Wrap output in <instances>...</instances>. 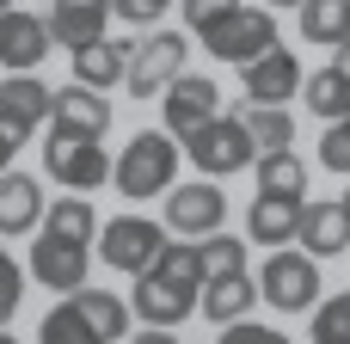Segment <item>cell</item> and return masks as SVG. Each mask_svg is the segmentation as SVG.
Here are the masks:
<instances>
[{"instance_id": "cell-42", "label": "cell", "mask_w": 350, "mask_h": 344, "mask_svg": "<svg viewBox=\"0 0 350 344\" xmlns=\"http://www.w3.org/2000/svg\"><path fill=\"white\" fill-rule=\"evenodd\" d=\"M345 215H350V191H345Z\"/></svg>"}, {"instance_id": "cell-36", "label": "cell", "mask_w": 350, "mask_h": 344, "mask_svg": "<svg viewBox=\"0 0 350 344\" xmlns=\"http://www.w3.org/2000/svg\"><path fill=\"white\" fill-rule=\"evenodd\" d=\"M166 6H172V0H111V12H117V18H129V25H154Z\"/></svg>"}, {"instance_id": "cell-3", "label": "cell", "mask_w": 350, "mask_h": 344, "mask_svg": "<svg viewBox=\"0 0 350 344\" xmlns=\"http://www.w3.org/2000/svg\"><path fill=\"white\" fill-rule=\"evenodd\" d=\"M98 142H105V135L49 129V142H43V172H49L55 185H68V191H98V185L111 178V160H105Z\"/></svg>"}, {"instance_id": "cell-1", "label": "cell", "mask_w": 350, "mask_h": 344, "mask_svg": "<svg viewBox=\"0 0 350 344\" xmlns=\"http://www.w3.org/2000/svg\"><path fill=\"white\" fill-rule=\"evenodd\" d=\"M178 135L172 129H142V135H129V148L111 160V185H117V197H129V203H148V197H166L172 191V178H178Z\"/></svg>"}, {"instance_id": "cell-11", "label": "cell", "mask_w": 350, "mask_h": 344, "mask_svg": "<svg viewBox=\"0 0 350 344\" xmlns=\"http://www.w3.org/2000/svg\"><path fill=\"white\" fill-rule=\"evenodd\" d=\"M49 105H55V92L43 80H31V74H6L0 80V129L12 142H31L49 123Z\"/></svg>"}, {"instance_id": "cell-10", "label": "cell", "mask_w": 350, "mask_h": 344, "mask_svg": "<svg viewBox=\"0 0 350 344\" xmlns=\"http://www.w3.org/2000/svg\"><path fill=\"white\" fill-rule=\"evenodd\" d=\"M86 271H92V246H80V240H55V234H43V228H37L31 277H37L43 289L74 295V289H86Z\"/></svg>"}, {"instance_id": "cell-28", "label": "cell", "mask_w": 350, "mask_h": 344, "mask_svg": "<svg viewBox=\"0 0 350 344\" xmlns=\"http://www.w3.org/2000/svg\"><path fill=\"white\" fill-rule=\"evenodd\" d=\"M37 344H105V339L86 326V314H80L74 302H62V308H49V314H43V326H37Z\"/></svg>"}, {"instance_id": "cell-6", "label": "cell", "mask_w": 350, "mask_h": 344, "mask_svg": "<svg viewBox=\"0 0 350 344\" xmlns=\"http://www.w3.org/2000/svg\"><path fill=\"white\" fill-rule=\"evenodd\" d=\"M185 154L197 160V172L203 178H228V172H240V166H252L258 160V148H252V135H246V123L228 111V117H215V123H203L191 142H185Z\"/></svg>"}, {"instance_id": "cell-19", "label": "cell", "mask_w": 350, "mask_h": 344, "mask_svg": "<svg viewBox=\"0 0 350 344\" xmlns=\"http://www.w3.org/2000/svg\"><path fill=\"white\" fill-rule=\"evenodd\" d=\"M295 240H301L314 259H338V252H350V215H345V203H308Z\"/></svg>"}, {"instance_id": "cell-24", "label": "cell", "mask_w": 350, "mask_h": 344, "mask_svg": "<svg viewBox=\"0 0 350 344\" xmlns=\"http://www.w3.org/2000/svg\"><path fill=\"white\" fill-rule=\"evenodd\" d=\"M301 105H308L314 117H326V123L350 117V74H338V68L308 74V80H301Z\"/></svg>"}, {"instance_id": "cell-23", "label": "cell", "mask_w": 350, "mask_h": 344, "mask_svg": "<svg viewBox=\"0 0 350 344\" xmlns=\"http://www.w3.org/2000/svg\"><path fill=\"white\" fill-rule=\"evenodd\" d=\"M234 117L246 123V135H252V148H258V154H277V148H289V142H295V117H289L283 105H240Z\"/></svg>"}, {"instance_id": "cell-9", "label": "cell", "mask_w": 350, "mask_h": 344, "mask_svg": "<svg viewBox=\"0 0 350 344\" xmlns=\"http://www.w3.org/2000/svg\"><path fill=\"white\" fill-rule=\"evenodd\" d=\"M160 111H166V129H172L178 142H191L203 123H215V117H221V86H215L209 74H178V80L166 86Z\"/></svg>"}, {"instance_id": "cell-7", "label": "cell", "mask_w": 350, "mask_h": 344, "mask_svg": "<svg viewBox=\"0 0 350 344\" xmlns=\"http://www.w3.org/2000/svg\"><path fill=\"white\" fill-rule=\"evenodd\" d=\"M221 222H228V197H221L215 178H191V185H172L166 191V228L172 234L209 240V234H221Z\"/></svg>"}, {"instance_id": "cell-22", "label": "cell", "mask_w": 350, "mask_h": 344, "mask_svg": "<svg viewBox=\"0 0 350 344\" xmlns=\"http://www.w3.org/2000/svg\"><path fill=\"white\" fill-rule=\"evenodd\" d=\"M68 302L86 314V326H92L105 344H123V332H129V302H123V295H105V289H74Z\"/></svg>"}, {"instance_id": "cell-27", "label": "cell", "mask_w": 350, "mask_h": 344, "mask_svg": "<svg viewBox=\"0 0 350 344\" xmlns=\"http://www.w3.org/2000/svg\"><path fill=\"white\" fill-rule=\"evenodd\" d=\"M258 191H265V197H308V166H301V154H289V148L258 154Z\"/></svg>"}, {"instance_id": "cell-34", "label": "cell", "mask_w": 350, "mask_h": 344, "mask_svg": "<svg viewBox=\"0 0 350 344\" xmlns=\"http://www.w3.org/2000/svg\"><path fill=\"white\" fill-rule=\"evenodd\" d=\"M178 6H185V25H191V31H209V25L228 18L240 0H178Z\"/></svg>"}, {"instance_id": "cell-40", "label": "cell", "mask_w": 350, "mask_h": 344, "mask_svg": "<svg viewBox=\"0 0 350 344\" xmlns=\"http://www.w3.org/2000/svg\"><path fill=\"white\" fill-rule=\"evenodd\" d=\"M271 6H301V0H271Z\"/></svg>"}, {"instance_id": "cell-13", "label": "cell", "mask_w": 350, "mask_h": 344, "mask_svg": "<svg viewBox=\"0 0 350 344\" xmlns=\"http://www.w3.org/2000/svg\"><path fill=\"white\" fill-rule=\"evenodd\" d=\"M129 314H135L142 326H185V320L197 314V289H178V283H166L160 271H142L135 289H129Z\"/></svg>"}, {"instance_id": "cell-41", "label": "cell", "mask_w": 350, "mask_h": 344, "mask_svg": "<svg viewBox=\"0 0 350 344\" xmlns=\"http://www.w3.org/2000/svg\"><path fill=\"white\" fill-rule=\"evenodd\" d=\"M0 344H12V332H6V326H0Z\"/></svg>"}, {"instance_id": "cell-30", "label": "cell", "mask_w": 350, "mask_h": 344, "mask_svg": "<svg viewBox=\"0 0 350 344\" xmlns=\"http://www.w3.org/2000/svg\"><path fill=\"white\" fill-rule=\"evenodd\" d=\"M197 252H203V283L246 271V240H234V234H209V240H197Z\"/></svg>"}, {"instance_id": "cell-20", "label": "cell", "mask_w": 350, "mask_h": 344, "mask_svg": "<svg viewBox=\"0 0 350 344\" xmlns=\"http://www.w3.org/2000/svg\"><path fill=\"white\" fill-rule=\"evenodd\" d=\"M129 49H135V43H117V37H98V43L74 49V80L92 86V92H111V86L129 74Z\"/></svg>"}, {"instance_id": "cell-39", "label": "cell", "mask_w": 350, "mask_h": 344, "mask_svg": "<svg viewBox=\"0 0 350 344\" xmlns=\"http://www.w3.org/2000/svg\"><path fill=\"white\" fill-rule=\"evenodd\" d=\"M332 68H338V74H350V37L338 43V49H332Z\"/></svg>"}, {"instance_id": "cell-29", "label": "cell", "mask_w": 350, "mask_h": 344, "mask_svg": "<svg viewBox=\"0 0 350 344\" xmlns=\"http://www.w3.org/2000/svg\"><path fill=\"white\" fill-rule=\"evenodd\" d=\"M154 271H160L166 283H178V289H197V295H203V252H197V240H191V246L166 240V252L154 259Z\"/></svg>"}, {"instance_id": "cell-14", "label": "cell", "mask_w": 350, "mask_h": 344, "mask_svg": "<svg viewBox=\"0 0 350 344\" xmlns=\"http://www.w3.org/2000/svg\"><path fill=\"white\" fill-rule=\"evenodd\" d=\"M55 49V37H49V18H37V12H18V6H6L0 12V68H12V74H31L43 55Z\"/></svg>"}, {"instance_id": "cell-38", "label": "cell", "mask_w": 350, "mask_h": 344, "mask_svg": "<svg viewBox=\"0 0 350 344\" xmlns=\"http://www.w3.org/2000/svg\"><path fill=\"white\" fill-rule=\"evenodd\" d=\"M12 154H18V142H12V135L0 129V172H12Z\"/></svg>"}, {"instance_id": "cell-17", "label": "cell", "mask_w": 350, "mask_h": 344, "mask_svg": "<svg viewBox=\"0 0 350 344\" xmlns=\"http://www.w3.org/2000/svg\"><path fill=\"white\" fill-rule=\"evenodd\" d=\"M301 197H252V209H246V234L258 240V246H289L295 234H301Z\"/></svg>"}, {"instance_id": "cell-26", "label": "cell", "mask_w": 350, "mask_h": 344, "mask_svg": "<svg viewBox=\"0 0 350 344\" xmlns=\"http://www.w3.org/2000/svg\"><path fill=\"white\" fill-rule=\"evenodd\" d=\"M301 37L338 49L350 37V0H301Z\"/></svg>"}, {"instance_id": "cell-25", "label": "cell", "mask_w": 350, "mask_h": 344, "mask_svg": "<svg viewBox=\"0 0 350 344\" xmlns=\"http://www.w3.org/2000/svg\"><path fill=\"white\" fill-rule=\"evenodd\" d=\"M43 234L92 246V240H98V215H92V203H86V197H55V203L43 209Z\"/></svg>"}, {"instance_id": "cell-31", "label": "cell", "mask_w": 350, "mask_h": 344, "mask_svg": "<svg viewBox=\"0 0 350 344\" xmlns=\"http://www.w3.org/2000/svg\"><path fill=\"white\" fill-rule=\"evenodd\" d=\"M314 344H350V289L314 308Z\"/></svg>"}, {"instance_id": "cell-4", "label": "cell", "mask_w": 350, "mask_h": 344, "mask_svg": "<svg viewBox=\"0 0 350 344\" xmlns=\"http://www.w3.org/2000/svg\"><path fill=\"white\" fill-rule=\"evenodd\" d=\"M166 240H172V228H166V222H148V215H117V222H105L98 252H105V265H111V271L142 277V271H154V259L166 252Z\"/></svg>"}, {"instance_id": "cell-33", "label": "cell", "mask_w": 350, "mask_h": 344, "mask_svg": "<svg viewBox=\"0 0 350 344\" xmlns=\"http://www.w3.org/2000/svg\"><path fill=\"white\" fill-rule=\"evenodd\" d=\"M18 302H25V271L6 259V246H0V326L18 314Z\"/></svg>"}, {"instance_id": "cell-15", "label": "cell", "mask_w": 350, "mask_h": 344, "mask_svg": "<svg viewBox=\"0 0 350 344\" xmlns=\"http://www.w3.org/2000/svg\"><path fill=\"white\" fill-rule=\"evenodd\" d=\"M105 12H111V0H55L49 6V37L74 55V49L105 37Z\"/></svg>"}, {"instance_id": "cell-5", "label": "cell", "mask_w": 350, "mask_h": 344, "mask_svg": "<svg viewBox=\"0 0 350 344\" xmlns=\"http://www.w3.org/2000/svg\"><path fill=\"white\" fill-rule=\"evenodd\" d=\"M258 295H265L277 314L320 308V259H314V252H271L265 271H258Z\"/></svg>"}, {"instance_id": "cell-21", "label": "cell", "mask_w": 350, "mask_h": 344, "mask_svg": "<svg viewBox=\"0 0 350 344\" xmlns=\"http://www.w3.org/2000/svg\"><path fill=\"white\" fill-rule=\"evenodd\" d=\"M43 228V191L31 172H0V234Z\"/></svg>"}, {"instance_id": "cell-18", "label": "cell", "mask_w": 350, "mask_h": 344, "mask_svg": "<svg viewBox=\"0 0 350 344\" xmlns=\"http://www.w3.org/2000/svg\"><path fill=\"white\" fill-rule=\"evenodd\" d=\"M252 302H265V295H258V283H252L246 271H234V277H209V283H203V295H197L203 320H215V326L246 320V314H252Z\"/></svg>"}, {"instance_id": "cell-32", "label": "cell", "mask_w": 350, "mask_h": 344, "mask_svg": "<svg viewBox=\"0 0 350 344\" xmlns=\"http://www.w3.org/2000/svg\"><path fill=\"white\" fill-rule=\"evenodd\" d=\"M320 166H326V172H350V117L326 123V135H320Z\"/></svg>"}, {"instance_id": "cell-2", "label": "cell", "mask_w": 350, "mask_h": 344, "mask_svg": "<svg viewBox=\"0 0 350 344\" xmlns=\"http://www.w3.org/2000/svg\"><path fill=\"white\" fill-rule=\"evenodd\" d=\"M197 37H203V49H209L215 62L246 68V62H258L265 49H277V12H271V6H234L228 18H215V25L197 31Z\"/></svg>"}, {"instance_id": "cell-37", "label": "cell", "mask_w": 350, "mask_h": 344, "mask_svg": "<svg viewBox=\"0 0 350 344\" xmlns=\"http://www.w3.org/2000/svg\"><path fill=\"white\" fill-rule=\"evenodd\" d=\"M129 344H178V339H172V326H142Z\"/></svg>"}, {"instance_id": "cell-43", "label": "cell", "mask_w": 350, "mask_h": 344, "mask_svg": "<svg viewBox=\"0 0 350 344\" xmlns=\"http://www.w3.org/2000/svg\"><path fill=\"white\" fill-rule=\"evenodd\" d=\"M6 6H12V0H0V12H6Z\"/></svg>"}, {"instance_id": "cell-12", "label": "cell", "mask_w": 350, "mask_h": 344, "mask_svg": "<svg viewBox=\"0 0 350 344\" xmlns=\"http://www.w3.org/2000/svg\"><path fill=\"white\" fill-rule=\"evenodd\" d=\"M240 86H246V105H289L295 92H301V62H295V49H265L258 62H246L240 68Z\"/></svg>"}, {"instance_id": "cell-35", "label": "cell", "mask_w": 350, "mask_h": 344, "mask_svg": "<svg viewBox=\"0 0 350 344\" xmlns=\"http://www.w3.org/2000/svg\"><path fill=\"white\" fill-rule=\"evenodd\" d=\"M221 344H289L277 326H258V320H234V326H221Z\"/></svg>"}, {"instance_id": "cell-8", "label": "cell", "mask_w": 350, "mask_h": 344, "mask_svg": "<svg viewBox=\"0 0 350 344\" xmlns=\"http://www.w3.org/2000/svg\"><path fill=\"white\" fill-rule=\"evenodd\" d=\"M185 49H191V43H185L178 31H154V37H142V43L129 49V74H123L129 92H135V98L166 92V86L185 74Z\"/></svg>"}, {"instance_id": "cell-16", "label": "cell", "mask_w": 350, "mask_h": 344, "mask_svg": "<svg viewBox=\"0 0 350 344\" xmlns=\"http://www.w3.org/2000/svg\"><path fill=\"white\" fill-rule=\"evenodd\" d=\"M49 123L55 129H80V135H105L111 129V105H105V92H92V86H55V105H49Z\"/></svg>"}]
</instances>
